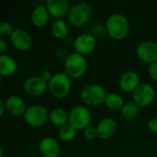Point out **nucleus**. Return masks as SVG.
<instances>
[{
    "instance_id": "nucleus-31",
    "label": "nucleus",
    "mask_w": 157,
    "mask_h": 157,
    "mask_svg": "<svg viewBox=\"0 0 157 157\" xmlns=\"http://www.w3.org/2000/svg\"><path fill=\"white\" fill-rule=\"evenodd\" d=\"M0 157H3V149H0Z\"/></svg>"
},
{
    "instance_id": "nucleus-14",
    "label": "nucleus",
    "mask_w": 157,
    "mask_h": 157,
    "mask_svg": "<svg viewBox=\"0 0 157 157\" xmlns=\"http://www.w3.org/2000/svg\"><path fill=\"white\" fill-rule=\"evenodd\" d=\"M139 82L140 77L138 74L133 71H129L122 75L120 80V85L124 91L131 92L132 90H135L139 86Z\"/></svg>"
},
{
    "instance_id": "nucleus-29",
    "label": "nucleus",
    "mask_w": 157,
    "mask_h": 157,
    "mask_svg": "<svg viewBox=\"0 0 157 157\" xmlns=\"http://www.w3.org/2000/svg\"><path fill=\"white\" fill-rule=\"evenodd\" d=\"M6 42L3 40V39H1L0 40V53L1 54H3L5 52H6Z\"/></svg>"
},
{
    "instance_id": "nucleus-20",
    "label": "nucleus",
    "mask_w": 157,
    "mask_h": 157,
    "mask_svg": "<svg viewBox=\"0 0 157 157\" xmlns=\"http://www.w3.org/2000/svg\"><path fill=\"white\" fill-rule=\"evenodd\" d=\"M50 119L54 125L63 127V126L66 125L69 116L67 115L66 111L63 109L56 108L52 110V112L50 114Z\"/></svg>"
},
{
    "instance_id": "nucleus-17",
    "label": "nucleus",
    "mask_w": 157,
    "mask_h": 157,
    "mask_svg": "<svg viewBox=\"0 0 157 157\" xmlns=\"http://www.w3.org/2000/svg\"><path fill=\"white\" fill-rule=\"evenodd\" d=\"M7 110L14 115H21L26 112V104L24 100L17 96H11L6 100Z\"/></svg>"
},
{
    "instance_id": "nucleus-8",
    "label": "nucleus",
    "mask_w": 157,
    "mask_h": 157,
    "mask_svg": "<svg viewBox=\"0 0 157 157\" xmlns=\"http://www.w3.org/2000/svg\"><path fill=\"white\" fill-rule=\"evenodd\" d=\"M155 95V88L150 84H141L134 90L133 98L138 106L145 107L154 100Z\"/></svg>"
},
{
    "instance_id": "nucleus-18",
    "label": "nucleus",
    "mask_w": 157,
    "mask_h": 157,
    "mask_svg": "<svg viewBox=\"0 0 157 157\" xmlns=\"http://www.w3.org/2000/svg\"><path fill=\"white\" fill-rule=\"evenodd\" d=\"M17 68L15 60L6 54L0 55V74L2 75H12Z\"/></svg>"
},
{
    "instance_id": "nucleus-21",
    "label": "nucleus",
    "mask_w": 157,
    "mask_h": 157,
    "mask_svg": "<svg viewBox=\"0 0 157 157\" xmlns=\"http://www.w3.org/2000/svg\"><path fill=\"white\" fill-rule=\"evenodd\" d=\"M52 32L58 39L64 38L68 33V27L66 22L63 19L55 20L52 25Z\"/></svg>"
},
{
    "instance_id": "nucleus-27",
    "label": "nucleus",
    "mask_w": 157,
    "mask_h": 157,
    "mask_svg": "<svg viewBox=\"0 0 157 157\" xmlns=\"http://www.w3.org/2000/svg\"><path fill=\"white\" fill-rule=\"evenodd\" d=\"M149 74H150V75H151V77L153 79L157 81V62L150 64V66H149Z\"/></svg>"
},
{
    "instance_id": "nucleus-6",
    "label": "nucleus",
    "mask_w": 157,
    "mask_h": 157,
    "mask_svg": "<svg viewBox=\"0 0 157 157\" xmlns=\"http://www.w3.org/2000/svg\"><path fill=\"white\" fill-rule=\"evenodd\" d=\"M91 121V114L87 109L83 106L75 107L69 114V124L75 130L86 128Z\"/></svg>"
},
{
    "instance_id": "nucleus-24",
    "label": "nucleus",
    "mask_w": 157,
    "mask_h": 157,
    "mask_svg": "<svg viewBox=\"0 0 157 157\" xmlns=\"http://www.w3.org/2000/svg\"><path fill=\"white\" fill-rule=\"evenodd\" d=\"M60 137L64 141H71L75 136V129L72 127L70 124H66L63 126L59 132Z\"/></svg>"
},
{
    "instance_id": "nucleus-2",
    "label": "nucleus",
    "mask_w": 157,
    "mask_h": 157,
    "mask_svg": "<svg viewBox=\"0 0 157 157\" xmlns=\"http://www.w3.org/2000/svg\"><path fill=\"white\" fill-rule=\"evenodd\" d=\"M92 17V8L86 3H78L73 6L68 12V19L75 26L86 25Z\"/></svg>"
},
{
    "instance_id": "nucleus-10",
    "label": "nucleus",
    "mask_w": 157,
    "mask_h": 157,
    "mask_svg": "<svg viewBox=\"0 0 157 157\" xmlns=\"http://www.w3.org/2000/svg\"><path fill=\"white\" fill-rule=\"evenodd\" d=\"M97 42L94 36L88 33L81 34L75 40V48L80 54H87L92 52L96 48Z\"/></svg>"
},
{
    "instance_id": "nucleus-5",
    "label": "nucleus",
    "mask_w": 157,
    "mask_h": 157,
    "mask_svg": "<svg viewBox=\"0 0 157 157\" xmlns=\"http://www.w3.org/2000/svg\"><path fill=\"white\" fill-rule=\"evenodd\" d=\"M64 66H65L66 73L70 76L74 78H77L83 75L84 73L86 72V61L82 54L78 52H74L66 57Z\"/></svg>"
},
{
    "instance_id": "nucleus-1",
    "label": "nucleus",
    "mask_w": 157,
    "mask_h": 157,
    "mask_svg": "<svg viewBox=\"0 0 157 157\" xmlns=\"http://www.w3.org/2000/svg\"><path fill=\"white\" fill-rule=\"evenodd\" d=\"M107 29L109 35L117 40H121L126 37L129 31V22L127 18L120 14L116 13L111 15L107 21Z\"/></svg>"
},
{
    "instance_id": "nucleus-12",
    "label": "nucleus",
    "mask_w": 157,
    "mask_h": 157,
    "mask_svg": "<svg viewBox=\"0 0 157 157\" xmlns=\"http://www.w3.org/2000/svg\"><path fill=\"white\" fill-rule=\"evenodd\" d=\"M11 42L17 49L25 51L31 45V37L27 30L17 29L11 35Z\"/></svg>"
},
{
    "instance_id": "nucleus-19",
    "label": "nucleus",
    "mask_w": 157,
    "mask_h": 157,
    "mask_svg": "<svg viewBox=\"0 0 157 157\" xmlns=\"http://www.w3.org/2000/svg\"><path fill=\"white\" fill-rule=\"evenodd\" d=\"M48 16H49L48 9L43 6H38L37 7H35V9L32 12L31 19L35 26L41 27L47 22Z\"/></svg>"
},
{
    "instance_id": "nucleus-23",
    "label": "nucleus",
    "mask_w": 157,
    "mask_h": 157,
    "mask_svg": "<svg viewBox=\"0 0 157 157\" xmlns=\"http://www.w3.org/2000/svg\"><path fill=\"white\" fill-rule=\"evenodd\" d=\"M139 112V106L135 103H127L121 109V115L125 119H132Z\"/></svg>"
},
{
    "instance_id": "nucleus-26",
    "label": "nucleus",
    "mask_w": 157,
    "mask_h": 157,
    "mask_svg": "<svg viewBox=\"0 0 157 157\" xmlns=\"http://www.w3.org/2000/svg\"><path fill=\"white\" fill-rule=\"evenodd\" d=\"M85 136L87 139H94L96 138V136H98V130L94 127H87L85 131Z\"/></svg>"
},
{
    "instance_id": "nucleus-11",
    "label": "nucleus",
    "mask_w": 157,
    "mask_h": 157,
    "mask_svg": "<svg viewBox=\"0 0 157 157\" xmlns=\"http://www.w3.org/2000/svg\"><path fill=\"white\" fill-rule=\"evenodd\" d=\"M46 80L40 76H31L25 81L24 88L31 96L38 97L42 95L46 90Z\"/></svg>"
},
{
    "instance_id": "nucleus-7",
    "label": "nucleus",
    "mask_w": 157,
    "mask_h": 157,
    "mask_svg": "<svg viewBox=\"0 0 157 157\" xmlns=\"http://www.w3.org/2000/svg\"><path fill=\"white\" fill-rule=\"evenodd\" d=\"M26 121L34 127L43 125L48 119V111L46 108L40 105H34L29 107L24 114Z\"/></svg>"
},
{
    "instance_id": "nucleus-25",
    "label": "nucleus",
    "mask_w": 157,
    "mask_h": 157,
    "mask_svg": "<svg viewBox=\"0 0 157 157\" xmlns=\"http://www.w3.org/2000/svg\"><path fill=\"white\" fill-rule=\"evenodd\" d=\"M15 29L9 22H2L0 24V34L3 36H11Z\"/></svg>"
},
{
    "instance_id": "nucleus-30",
    "label": "nucleus",
    "mask_w": 157,
    "mask_h": 157,
    "mask_svg": "<svg viewBox=\"0 0 157 157\" xmlns=\"http://www.w3.org/2000/svg\"><path fill=\"white\" fill-rule=\"evenodd\" d=\"M4 114V102L1 100L0 101V116H3Z\"/></svg>"
},
{
    "instance_id": "nucleus-13",
    "label": "nucleus",
    "mask_w": 157,
    "mask_h": 157,
    "mask_svg": "<svg viewBox=\"0 0 157 157\" xmlns=\"http://www.w3.org/2000/svg\"><path fill=\"white\" fill-rule=\"evenodd\" d=\"M67 0H48L46 2V8L48 12L54 17H62L68 11Z\"/></svg>"
},
{
    "instance_id": "nucleus-28",
    "label": "nucleus",
    "mask_w": 157,
    "mask_h": 157,
    "mask_svg": "<svg viewBox=\"0 0 157 157\" xmlns=\"http://www.w3.org/2000/svg\"><path fill=\"white\" fill-rule=\"evenodd\" d=\"M148 126H149V129L152 132L157 133V117L156 118H153L152 120H150Z\"/></svg>"
},
{
    "instance_id": "nucleus-16",
    "label": "nucleus",
    "mask_w": 157,
    "mask_h": 157,
    "mask_svg": "<svg viewBox=\"0 0 157 157\" xmlns=\"http://www.w3.org/2000/svg\"><path fill=\"white\" fill-rule=\"evenodd\" d=\"M117 129V124L114 120L110 118L103 119L98 125V136H99L102 139H108L111 137Z\"/></svg>"
},
{
    "instance_id": "nucleus-22",
    "label": "nucleus",
    "mask_w": 157,
    "mask_h": 157,
    "mask_svg": "<svg viewBox=\"0 0 157 157\" xmlns=\"http://www.w3.org/2000/svg\"><path fill=\"white\" fill-rule=\"evenodd\" d=\"M105 103L111 109H119L123 105V99L119 94L111 93V94L107 95Z\"/></svg>"
},
{
    "instance_id": "nucleus-3",
    "label": "nucleus",
    "mask_w": 157,
    "mask_h": 157,
    "mask_svg": "<svg viewBox=\"0 0 157 157\" xmlns=\"http://www.w3.org/2000/svg\"><path fill=\"white\" fill-rule=\"evenodd\" d=\"M49 87L51 93L55 98H64L70 91L71 84L70 79L66 73H57L54 74L50 78Z\"/></svg>"
},
{
    "instance_id": "nucleus-15",
    "label": "nucleus",
    "mask_w": 157,
    "mask_h": 157,
    "mask_svg": "<svg viewBox=\"0 0 157 157\" xmlns=\"http://www.w3.org/2000/svg\"><path fill=\"white\" fill-rule=\"evenodd\" d=\"M40 150L45 157H57L60 153V147L57 141L52 137L44 138L40 142Z\"/></svg>"
},
{
    "instance_id": "nucleus-9",
    "label": "nucleus",
    "mask_w": 157,
    "mask_h": 157,
    "mask_svg": "<svg viewBox=\"0 0 157 157\" xmlns=\"http://www.w3.org/2000/svg\"><path fill=\"white\" fill-rule=\"evenodd\" d=\"M138 57L146 63H156L157 62V43L147 40L142 42L137 48Z\"/></svg>"
},
{
    "instance_id": "nucleus-4",
    "label": "nucleus",
    "mask_w": 157,
    "mask_h": 157,
    "mask_svg": "<svg viewBox=\"0 0 157 157\" xmlns=\"http://www.w3.org/2000/svg\"><path fill=\"white\" fill-rule=\"evenodd\" d=\"M81 97L86 104L89 106H98L105 101L107 93L101 86L90 84L83 88Z\"/></svg>"
}]
</instances>
